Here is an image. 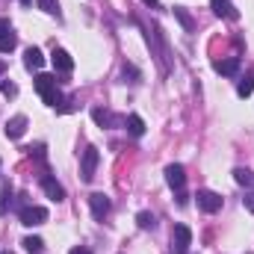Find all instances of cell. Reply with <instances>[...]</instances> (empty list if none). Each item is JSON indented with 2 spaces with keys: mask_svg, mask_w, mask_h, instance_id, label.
<instances>
[{
  "mask_svg": "<svg viewBox=\"0 0 254 254\" xmlns=\"http://www.w3.org/2000/svg\"><path fill=\"white\" fill-rule=\"evenodd\" d=\"M45 222H48V210H45V207H33V204H24V207H21V225L39 228V225H45Z\"/></svg>",
  "mask_w": 254,
  "mask_h": 254,
  "instance_id": "obj_3",
  "label": "cell"
},
{
  "mask_svg": "<svg viewBox=\"0 0 254 254\" xmlns=\"http://www.w3.org/2000/svg\"><path fill=\"white\" fill-rule=\"evenodd\" d=\"M98 163H101V154H98V148H95V145H89V148L83 151V157H80V178H83L86 184L95 178Z\"/></svg>",
  "mask_w": 254,
  "mask_h": 254,
  "instance_id": "obj_2",
  "label": "cell"
},
{
  "mask_svg": "<svg viewBox=\"0 0 254 254\" xmlns=\"http://www.w3.org/2000/svg\"><path fill=\"white\" fill-rule=\"evenodd\" d=\"M243 204H246V210H249V213H254V192H246Z\"/></svg>",
  "mask_w": 254,
  "mask_h": 254,
  "instance_id": "obj_27",
  "label": "cell"
},
{
  "mask_svg": "<svg viewBox=\"0 0 254 254\" xmlns=\"http://www.w3.org/2000/svg\"><path fill=\"white\" fill-rule=\"evenodd\" d=\"M210 6H213V12H216L219 18H225V21H237V18H240V12L234 9L231 0H210Z\"/></svg>",
  "mask_w": 254,
  "mask_h": 254,
  "instance_id": "obj_12",
  "label": "cell"
},
{
  "mask_svg": "<svg viewBox=\"0 0 254 254\" xmlns=\"http://www.w3.org/2000/svg\"><path fill=\"white\" fill-rule=\"evenodd\" d=\"M166 184L175 192H184V187H187V172H184L181 163H172V166L166 169Z\"/></svg>",
  "mask_w": 254,
  "mask_h": 254,
  "instance_id": "obj_7",
  "label": "cell"
},
{
  "mask_svg": "<svg viewBox=\"0 0 254 254\" xmlns=\"http://www.w3.org/2000/svg\"><path fill=\"white\" fill-rule=\"evenodd\" d=\"M252 92H254V77H249V74H246V77L237 83V95H240V98H249Z\"/></svg>",
  "mask_w": 254,
  "mask_h": 254,
  "instance_id": "obj_20",
  "label": "cell"
},
{
  "mask_svg": "<svg viewBox=\"0 0 254 254\" xmlns=\"http://www.w3.org/2000/svg\"><path fill=\"white\" fill-rule=\"evenodd\" d=\"M127 130H130V136H145V122L139 119V116H127Z\"/></svg>",
  "mask_w": 254,
  "mask_h": 254,
  "instance_id": "obj_18",
  "label": "cell"
},
{
  "mask_svg": "<svg viewBox=\"0 0 254 254\" xmlns=\"http://www.w3.org/2000/svg\"><path fill=\"white\" fill-rule=\"evenodd\" d=\"M68 254H92V252H89V249H83V246H77V249H71Z\"/></svg>",
  "mask_w": 254,
  "mask_h": 254,
  "instance_id": "obj_28",
  "label": "cell"
},
{
  "mask_svg": "<svg viewBox=\"0 0 254 254\" xmlns=\"http://www.w3.org/2000/svg\"><path fill=\"white\" fill-rule=\"evenodd\" d=\"M122 74H125V77H133V83L139 80V71H136L133 65H125V68H122Z\"/></svg>",
  "mask_w": 254,
  "mask_h": 254,
  "instance_id": "obj_26",
  "label": "cell"
},
{
  "mask_svg": "<svg viewBox=\"0 0 254 254\" xmlns=\"http://www.w3.org/2000/svg\"><path fill=\"white\" fill-rule=\"evenodd\" d=\"M89 207H92V216H95L98 222H104V219L110 216V210H113V201H110L104 192H92V195H89Z\"/></svg>",
  "mask_w": 254,
  "mask_h": 254,
  "instance_id": "obj_5",
  "label": "cell"
},
{
  "mask_svg": "<svg viewBox=\"0 0 254 254\" xmlns=\"http://www.w3.org/2000/svg\"><path fill=\"white\" fill-rule=\"evenodd\" d=\"M175 15L181 18V24H184L187 30H192V18H190V15H187V12H184V9H181V6H175Z\"/></svg>",
  "mask_w": 254,
  "mask_h": 254,
  "instance_id": "obj_24",
  "label": "cell"
},
{
  "mask_svg": "<svg viewBox=\"0 0 254 254\" xmlns=\"http://www.w3.org/2000/svg\"><path fill=\"white\" fill-rule=\"evenodd\" d=\"M3 71H6V65H3V63H0V77H3Z\"/></svg>",
  "mask_w": 254,
  "mask_h": 254,
  "instance_id": "obj_31",
  "label": "cell"
},
{
  "mask_svg": "<svg viewBox=\"0 0 254 254\" xmlns=\"http://www.w3.org/2000/svg\"><path fill=\"white\" fill-rule=\"evenodd\" d=\"M249 254H252V252H249Z\"/></svg>",
  "mask_w": 254,
  "mask_h": 254,
  "instance_id": "obj_34",
  "label": "cell"
},
{
  "mask_svg": "<svg viewBox=\"0 0 254 254\" xmlns=\"http://www.w3.org/2000/svg\"><path fill=\"white\" fill-rule=\"evenodd\" d=\"M0 92H3L6 98H15V95H18V86L9 83V80H0Z\"/></svg>",
  "mask_w": 254,
  "mask_h": 254,
  "instance_id": "obj_23",
  "label": "cell"
},
{
  "mask_svg": "<svg viewBox=\"0 0 254 254\" xmlns=\"http://www.w3.org/2000/svg\"><path fill=\"white\" fill-rule=\"evenodd\" d=\"M9 207H12V184H3V190H0V213H9Z\"/></svg>",
  "mask_w": 254,
  "mask_h": 254,
  "instance_id": "obj_19",
  "label": "cell"
},
{
  "mask_svg": "<svg viewBox=\"0 0 254 254\" xmlns=\"http://www.w3.org/2000/svg\"><path fill=\"white\" fill-rule=\"evenodd\" d=\"M234 181L246 190H254V172H249V169H234Z\"/></svg>",
  "mask_w": 254,
  "mask_h": 254,
  "instance_id": "obj_15",
  "label": "cell"
},
{
  "mask_svg": "<svg viewBox=\"0 0 254 254\" xmlns=\"http://www.w3.org/2000/svg\"><path fill=\"white\" fill-rule=\"evenodd\" d=\"M190 246H192V231L187 225H175V231H172V249H175V254H190Z\"/></svg>",
  "mask_w": 254,
  "mask_h": 254,
  "instance_id": "obj_4",
  "label": "cell"
},
{
  "mask_svg": "<svg viewBox=\"0 0 254 254\" xmlns=\"http://www.w3.org/2000/svg\"><path fill=\"white\" fill-rule=\"evenodd\" d=\"M240 68H243V60L240 57H228V60H216L213 63V71L222 74V77H237Z\"/></svg>",
  "mask_w": 254,
  "mask_h": 254,
  "instance_id": "obj_8",
  "label": "cell"
},
{
  "mask_svg": "<svg viewBox=\"0 0 254 254\" xmlns=\"http://www.w3.org/2000/svg\"><path fill=\"white\" fill-rule=\"evenodd\" d=\"M142 3H145V6H160L157 0H142Z\"/></svg>",
  "mask_w": 254,
  "mask_h": 254,
  "instance_id": "obj_30",
  "label": "cell"
},
{
  "mask_svg": "<svg viewBox=\"0 0 254 254\" xmlns=\"http://www.w3.org/2000/svg\"><path fill=\"white\" fill-rule=\"evenodd\" d=\"M24 65H27L30 71H42V65H45L42 51H39V48H27V51H24Z\"/></svg>",
  "mask_w": 254,
  "mask_h": 254,
  "instance_id": "obj_14",
  "label": "cell"
},
{
  "mask_svg": "<svg viewBox=\"0 0 254 254\" xmlns=\"http://www.w3.org/2000/svg\"><path fill=\"white\" fill-rule=\"evenodd\" d=\"M21 3H24V6H30V3H33V0H21Z\"/></svg>",
  "mask_w": 254,
  "mask_h": 254,
  "instance_id": "obj_32",
  "label": "cell"
},
{
  "mask_svg": "<svg viewBox=\"0 0 254 254\" xmlns=\"http://www.w3.org/2000/svg\"><path fill=\"white\" fill-rule=\"evenodd\" d=\"M6 30H12V27H9V21H6V18H0V33H6Z\"/></svg>",
  "mask_w": 254,
  "mask_h": 254,
  "instance_id": "obj_29",
  "label": "cell"
},
{
  "mask_svg": "<svg viewBox=\"0 0 254 254\" xmlns=\"http://www.w3.org/2000/svg\"><path fill=\"white\" fill-rule=\"evenodd\" d=\"M92 119H95V125H101V127H119L125 122L122 116H113V113L104 110V107H95V110H92Z\"/></svg>",
  "mask_w": 254,
  "mask_h": 254,
  "instance_id": "obj_10",
  "label": "cell"
},
{
  "mask_svg": "<svg viewBox=\"0 0 254 254\" xmlns=\"http://www.w3.org/2000/svg\"><path fill=\"white\" fill-rule=\"evenodd\" d=\"M24 130H27V116H12V119L6 122V136H9V139H21Z\"/></svg>",
  "mask_w": 254,
  "mask_h": 254,
  "instance_id": "obj_13",
  "label": "cell"
},
{
  "mask_svg": "<svg viewBox=\"0 0 254 254\" xmlns=\"http://www.w3.org/2000/svg\"><path fill=\"white\" fill-rule=\"evenodd\" d=\"M15 45H18V36H15L12 30L0 33V54H9V51H15Z\"/></svg>",
  "mask_w": 254,
  "mask_h": 254,
  "instance_id": "obj_17",
  "label": "cell"
},
{
  "mask_svg": "<svg viewBox=\"0 0 254 254\" xmlns=\"http://www.w3.org/2000/svg\"><path fill=\"white\" fill-rule=\"evenodd\" d=\"M24 252H30V254H42L45 252V240L42 237H24Z\"/></svg>",
  "mask_w": 254,
  "mask_h": 254,
  "instance_id": "obj_16",
  "label": "cell"
},
{
  "mask_svg": "<svg viewBox=\"0 0 254 254\" xmlns=\"http://www.w3.org/2000/svg\"><path fill=\"white\" fill-rule=\"evenodd\" d=\"M42 187H45V192H48V198H51V201H57V204L65 201V190H63V184H60L57 178L45 175V178H42Z\"/></svg>",
  "mask_w": 254,
  "mask_h": 254,
  "instance_id": "obj_11",
  "label": "cell"
},
{
  "mask_svg": "<svg viewBox=\"0 0 254 254\" xmlns=\"http://www.w3.org/2000/svg\"><path fill=\"white\" fill-rule=\"evenodd\" d=\"M30 151V157H36V160H45V145H33V148H27Z\"/></svg>",
  "mask_w": 254,
  "mask_h": 254,
  "instance_id": "obj_25",
  "label": "cell"
},
{
  "mask_svg": "<svg viewBox=\"0 0 254 254\" xmlns=\"http://www.w3.org/2000/svg\"><path fill=\"white\" fill-rule=\"evenodd\" d=\"M0 254H9V252H0Z\"/></svg>",
  "mask_w": 254,
  "mask_h": 254,
  "instance_id": "obj_33",
  "label": "cell"
},
{
  "mask_svg": "<svg viewBox=\"0 0 254 254\" xmlns=\"http://www.w3.org/2000/svg\"><path fill=\"white\" fill-rule=\"evenodd\" d=\"M136 225H139L142 231H154V228H157V219H154L151 213H145V210H142V213L136 216Z\"/></svg>",
  "mask_w": 254,
  "mask_h": 254,
  "instance_id": "obj_21",
  "label": "cell"
},
{
  "mask_svg": "<svg viewBox=\"0 0 254 254\" xmlns=\"http://www.w3.org/2000/svg\"><path fill=\"white\" fill-rule=\"evenodd\" d=\"M39 9L48 15H60V0H39Z\"/></svg>",
  "mask_w": 254,
  "mask_h": 254,
  "instance_id": "obj_22",
  "label": "cell"
},
{
  "mask_svg": "<svg viewBox=\"0 0 254 254\" xmlns=\"http://www.w3.org/2000/svg\"><path fill=\"white\" fill-rule=\"evenodd\" d=\"M36 89H39V95H42V101H45L48 107H57V110L65 113V95L60 92V86H57V77L39 74V77H36Z\"/></svg>",
  "mask_w": 254,
  "mask_h": 254,
  "instance_id": "obj_1",
  "label": "cell"
},
{
  "mask_svg": "<svg viewBox=\"0 0 254 254\" xmlns=\"http://www.w3.org/2000/svg\"><path fill=\"white\" fill-rule=\"evenodd\" d=\"M195 201H198V207H201L204 213H219V210H222V195H219V192L198 190V195H195Z\"/></svg>",
  "mask_w": 254,
  "mask_h": 254,
  "instance_id": "obj_6",
  "label": "cell"
},
{
  "mask_svg": "<svg viewBox=\"0 0 254 254\" xmlns=\"http://www.w3.org/2000/svg\"><path fill=\"white\" fill-rule=\"evenodd\" d=\"M51 63H54V68H57L60 74H71V71H74V60H71V54L63 51V48H54Z\"/></svg>",
  "mask_w": 254,
  "mask_h": 254,
  "instance_id": "obj_9",
  "label": "cell"
}]
</instances>
